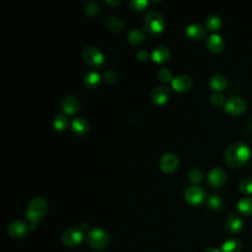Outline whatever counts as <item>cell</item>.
Listing matches in <instances>:
<instances>
[{
  "mask_svg": "<svg viewBox=\"0 0 252 252\" xmlns=\"http://www.w3.org/2000/svg\"><path fill=\"white\" fill-rule=\"evenodd\" d=\"M251 157V150L244 142H236L230 145L224 153V160L230 166H242Z\"/></svg>",
  "mask_w": 252,
  "mask_h": 252,
  "instance_id": "6da1fadb",
  "label": "cell"
},
{
  "mask_svg": "<svg viewBox=\"0 0 252 252\" xmlns=\"http://www.w3.org/2000/svg\"><path fill=\"white\" fill-rule=\"evenodd\" d=\"M47 212V203L41 197H35L32 199L27 207L26 216L30 222L36 223L40 220Z\"/></svg>",
  "mask_w": 252,
  "mask_h": 252,
  "instance_id": "7a4b0ae2",
  "label": "cell"
},
{
  "mask_svg": "<svg viewBox=\"0 0 252 252\" xmlns=\"http://www.w3.org/2000/svg\"><path fill=\"white\" fill-rule=\"evenodd\" d=\"M87 243L88 245L94 250H102L107 247L109 243L108 233L99 227L93 228L87 234Z\"/></svg>",
  "mask_w": 252,
  "mask_h": 252,
  "instance_id": "3957f363",
  "label": "cell"
},
{
  "mask_svg": "<svg viewBox=\"0 0 252 252\" xmlns=\"http://www.w3.org/2000/svg\"><path fill=\"white\" fill-rule=\"evenodd\" d=\"M145 31L150 33L157 34L162 32L164 29V22L163 18L158 11H152L147 14L145 18Z\"/></svg>",
  "mask_w": 252,
  "mask_h": 252,
  "instance_id": "277c9868",
  "label": "cell"
},
{
  "mask_svg": "<svg viewBox=\"0 0 252 252\" xmlns=\"http://www.w3.org/2000/svg\"><path fill=\"white\" fill-rule=\"evenodd\" d=\"M82 58L90 66H99L104 61L103 53L95 46H86L82 51Z\"/></svg>",
  "mask_w": 252,
  "mask_h": 252,
  "instance_id": "5b68a950",
  "label": "cell"
},
{
  "mask_svg": "<svg viewBox=\"0 0 252 252\" xmlns=\"http://www.w3.org/2000/svg\"><path fill=\"white\" fill-rule=\"evenodd\" d=\"M247 108V103L244 98L240 96H234L228 99L224 104V110L230 115H240L245 112Z\"/></svg>",
  "mask_w": 252,
  "mask_h": 252,
  "instance_id": "8992f818",
  "label": "cell"
},
{
  "mask_svg": "<svg viewBox=\"0 0 252 252\" xmlns=\"http://www.w3.org/2000/svg\"><path fill=\"white\" fill-rule=\"evenodd\" d=\"M83 239V232L77 227H69L67 228L62 236V243L67 247H73L78 245Z\"/></svg>",
  "mask_w": 252,
  "mask_h": 252,
  "instance_id": "52a82bcc",
  "label": "cell"
},
{
  "mask_svg": "<svg viewBox=\"0 0 252 252\" xmlns=\"http://www.w3.org/2000/svg\"><path fill=\"white\" fill-rule=\"evenodd\" d=\"M158 165L159 168L165 173L173 172L178 166V158L174 154L166 153L160 157Z\"/></svg>",
  "mask_w": 252,
  "mask_h": 252,
  "instance_id": "ba28073f",
  "label": "cell"
},
{
  "mask_svg": "<svg viewBox=\"0 0 252 252\" xmlns=\"http://www.w3.org/2000/svg\"><path fill=\"white\" fill-rule=\"evenodd\" d=\"M171 86L175 91L179 93H185L192 88L193 79L191 76L187 74H181L173 78L171 82Z\"/></svg>",
  "mask_w": 252,
  "mask_h": 252,
  "instance_id": "9c48e42d",
  "label": "cell"
},
{
  "mask_svg": "<svg viewBox=\"0 0 252 252\" xmlns=\"http://www.w3.org/2000/svg\"><path fill=\"white\" fill-rule=\"evenodd\" d=\"M169 90L168 88L164 87V86H158L156 87L152 93H151V100L158 105H161L167 102L168 97H169Z\"/></svg>",
  "mask_w": 252,
  "mask_h": 252,
  "instance_id": "30bf717a",
  "label": "cell"
},
{
  "mask_svg": "<svg viewBox=\"0 0 252 252\" xmlns=\"http://www.w3.org/2000/svg\"><path fill=\"white\" fill-rule=\"evenodd\" d=\"M204 191L201 187L191 186L185 191V199L191 205H199L204 200Z\"/></svg>",
  "mask_w": 252,
  "mask_h": 252,
  "instance_id": "8fae6325",
  "label": "cell"
},
{
  "mask_svg": "<svg viewBox=\"0 0 252 252\" xmlns=\"http://www.w3.org/2000/svg\"><path fill=\"white\" fill-rule=\"evenodd\" d=\"M226 179L225 172L220 167H214L210 170L208 174L209 183L214 187H220L224 184Z\"/></svg>",
  "mask_w": 252,
  "mask_h": 252,
  "instance_id": "7c38bea8",
  "label": "cell"
},
{
  "mask_svg": "<svg viewBox=\"0 0 252 252\" xmlns=\"http://www.w3.org/2000/svg\"><path fill=\"white\" fill-rule=\"evenodd\" d=\"M61 107L66 114H74L80 108V101L75 95L68 94L62 99Z\"/></svg>",
  "mask_w": 252,
  "mask_h": 252,
  "instance_id": "4fadbf2b",
  "label": "cell"
},
{
  "mask_svg": "<svg viewBox=\"0 0 252 252\" xmlns=\"http://www.w3.org/2000/svg\"><path fill=\"white\" fill-rule=\"evenodd\" d=\"M224 226L227 232L231 233V234H237L241 231L243 223H242V220L235 214H231L229 215L224 222Z\"/></svg>",
  "mask_w": 252,
  "mask_h": 252,
  "instance_id": "5bb4252c",
  "label": "cell"
},
{
  "mask_svg": "<svg viewBox=\"0 0 252 252\" xmlns=\"http://www.w3.org/2000/svg\"><path fill=\"white\" fill-rule=\"evenodd\" d=\"M206 45H207V48L212 53L217 54V53H220L222 51V49L224 47V42L220 35H219L217 33H213L208 37V39L206 41Z\"/></svg>",
  "mask_w": 252,
  "mask_h": 252,
  "instance_id": "9a60e30c",
  "label": "cell"
},
{
  "mask_svg": "<svg viewBox=\"0 0 252 252\" xmlns=\"http://www.w3.org/2000/svg\"><path fill=\"white\" fill-rule=\"evenodd\" d=\"M8 233L13 238H20L27 233L28 226L21 220H14L8 225Z\"/></svg>",
  "mask_w": 252,
  "mask_h": 252,
  "instance_id": "2e32d148",
  "label": "cell"
},
{
  "mask_svg": "<svg viewBox=\"0 0 252 252\" xmlns=\"http://www.w3.org/2000/svg\"><path fill=\"white\" fill-rule=\"evenodd\" d=\"M71 128H72V131L76 135L83 136L89 132L90 125H89V122L85 118L77 117V118L73 119V121L71 123Z\"/></svg>",
  "mask_w": 252,
  "mask_h": 252,
  "instance_id": "e0dca14e",
  "label": "cell"
},
{
  "mask_svg": "<svg viewBox=\"0 0 252 252\" xmlns=\"http://www.w3.org/2000/svg\"><path fill=\"white\" fill-rule=\"evenodd\" d=\"M170 57L169 49L164 45L157 46L152 52V59L156 63H164Z\"/></svg>",
  "mask_w": 252,
  "mask_h": 252,
  "instance_id": "ac0fdd59",
  "label": "cell"
},
{
  "mask_svg": "<svg viewBox=\"0 0 252 252\" xmlns=\"http://www.w3.org/2000/svg\"><path fill=\"white\" fill-rule=\"evenodd\" d=\"M205 29L196 23H192L186 27V34L195 40H199L205 36Z\"/></svg>",
  "mask_w": 252,
  "mask_h": 252,
  "instance_id": "d6986e66",
  "label": "cell"
},
{
  "mask_svg": "<svg viewBox=\"0 0 252 252\" xmlns=\"http://www.w3.org/2000/svg\"><path fill=\"white\" fill-rule=\"evenodd\" d=\"M227 86V80L224 76L220 74H216L210 79V87L216 92L222 91Z\"/></svg>",
  "mask_w": 252,
  "mask_h": 252,
  "instance_id": "ffe728a7",
  "label": "cell"
},
{
  "mask_svg": "<svg viewBox=\"0 0 252 252\" xmlns=\"http://www.w3.org/2000/svg\"><path fill=\"white\" fill-rule=\"evenodd\" d=\"M106 28L112 32H119L124 29V23L116 16H110L105 21Z\"/></svg>",
  "mask_w": 252,
  "mask_h": 252,
  "instance_id": "44dd1931",
  "label": "cell"
},
{
  "mask_svg": "<svg viewBox=\"0 0 252 252\" xmlns=\"http://www.w3.org/2000/svg\"><path fill=\"white\" fill-rule=\"evenodd\" d=\"M242 248L241 242L236 238H229L221 245V252H240Z\"/></svg>",
  "mask_w": 252,
  "mask_h": 252,
  "instance_id": "7402d4cb",
  "label": "cell"
},
{
  "mask_svg": "<svg viewBox=\"0 0 252 252\" xmlns=\"http://www.w3.org/2000/svg\"><path fill=\"white\" fill-rule=\"evenodd\" d=\"M127 40L133 45H139L145 40V34L138 29H133L127 33Z\"/></svg>",
  "mask_w": 252,
  "mask_h": 252,
  "instance_id": "603a6c76",
  "label": "cell"
},
{
  "mask_svg": "<svg viewBox=\"0 0 252 252\" xmlns=\"http://www.w3.org/2000/svg\"><path fill=\"white\" fill-rule=\"evenodd\" d=\"M237 210L246 216H252V197L241 198L237 203Z\"/></svg>",
  "mask_w": 252,
  "mask_h": 252,
  "instance_id": "cb8c5ba5",
  "label": "cell"
},
{
  "mask_svg": "<svg viewBox=\"0 0 252 252\" xmlns=\"http://www.w3.org/2000/svg\"><path fill=\"white\" fill-rule=\"evenodd\" d=\"M100 81V76L96 72H89L84 77V84L87 88H94L98 85Z\"/></svg>",
  "mask_w": 252,
  "mask_h": 252,
  "instance_id": "d4e9b609",
  "label": "cell"
},
{
  "mask_svg": "<svg viewBox=\"0 0 252 252\" xmlns=\"http://www.w3.org/2000/svg\"><path fill=\"white\" fill-rule=\"evenodd\" d=\"M205 26L210 31H217L221 26V19L218 15H210L206 18Z\"/></svg>",
  "mask_w": 252,
  "mask_h": 252,
  "instance_id": "484cf974",
  "label": "cell"
},
{
  "mask_svg": "<svg viewBox=\"0 0 252 252\" xmlns=\"http://www.w3.org/2000/svg\"><path fill=\"white\" fill-rule=\"evenodd\" d=\"M239 191L245 195H252V176H246L239 181Z\"/></svg>",
  "mask_w": 252,
  "mask_h": 252,
  "instance_id": "4316f807",
  "label": "cell"
},
{
  "mask_svg": "<svg viewBox=\"0 0 252 252\" xmlns=\"http://www.w3.org/2000/svg\"><path fill=\"white\" fill-rule=\"evenodd\" d=\"M68 125V119L65 115L63 114H58L56 115L53 120H52V126L55 130L57 131H62L64 130Z\"/></svg>",
  "mask_w": 252,
  "mask_h": 252,
  "instance_id": "83f0119b",
  "label": "cell"
},
{
  "mask_svg": "<svg viewBox=\"0 0 252 252\" xmlns=\"http://www.w3.org/2000/svg\"><path fill=\"white\" fill-rule=\"evenodd\" d=\"M207 204H208V207L213 210V211H217L219 209H220L221 205H222V200L220 196L218 195H211L209 198H208V201H207Z\"/></svg>",
  "mask_w": 252,
  "mask_h": 252,
  "instance_id": "f1b7e54d",
  "label": "cell"
},
{
  "mask_svg": "<svg viewBox=\"0 0 252 252\" xmlns=\"http://www.w3.org/2000/svg\"><path fill=\"white\" fill-rule=\"evenodd\" d=\"M157 77L160 82H163V83L172 82V80H173L172 73L167 68H161L160 70H158V72L157 73Z\"/></svg>",
  "mask_w": 252,
  "mask_h": 252,
  "instance_id": "f546056e",
  "label": "cell"
},
{
  "mask_svg": "<svg viewBox=\"0 0 252 252\" xmlns=\"http://www.w3.org/2000/svg\"><path fill=\"white\" fill-rule=\"evenodd\" d=\"M99 12V5L96 2H90L85 7V14L88 17H95Z\"/></svg>",
  "mask_w": 252,
  "mask_h": 252,
  "instance_id": "4dcf8cb0",
  "label": "cell"
},
{
  "mask_svg": "<svg viewBox=\"0 0 252 252\" xmlns=\"http://www.w3.org/2000/svg\"><path fill=\"white\" fill-rule=\"evenodd\" d=\"M203 178L202 171L199 169H192L188 172V179L192 183H199Z\"/></svg>",
  "mask_w": 252,
  "mask_h": 252,
  "instance_id": "1f68e13d",
  "label": "cell"
},
{
  "mask_svg": "<svg viewBox=\"0 0 252 252\" xmlns=\"http://www.w3.org/2000/svg\"><path fill=\"white\" fill-rule=\"evenodd\" d=\"M129 4L133 10L141 11V10H144L148 6L149 2L146 0H131Z\"/></svg>",
  "mask_w": 252,
  "mask_h": 252,
  "instance_id": "d6a6232c",
  "label": "cell"
},
{
  "mask_svg": "<svg viewBox=\"0 0 252 252\" xmlns=\"http://www.w3.org/2000/svg\"><path fill=\"white\" fill-rule=\"evenodd\" d=\"M118 79V75L115 71H112V70H109L107 71L104 75H103V81L107 84H113L117 81Z\"/></svg>",
  "mask_w": 252,
  "mask_h": 252,
  "instance_id": "836d02e7",
  "label": "cell"
},
{
  "mask_svg": "<svg viewBox=\"0 0 252 252\" xmlns=\"http://www.w3.org/2000/svg\"><path fill=\"white\" fill-rule=\"evenodd\" d=\"M210 100L213 104L220 106L224 102V97H223L222 94H220L219 93H215L210 96Z\"/></svg>",
  "mask_w": 252,
  "mask_h": 252,
  "instance_id": "e575fe53",
  "label": "cell"
},
{
  "mask_svg": "<svg viewBox=\"0 0 252 252\" xmlns=\"http://www.w3.org/2000/svg\"><path fill=\"white\" fill-rule=\"evenodd\" d=\"M149 57H150V54H149V52L148 51H146V50H139L138 52H137V54H136V58L139 60V61H141V62H145V61H147L148 59H149Z\"/></svg>",
  "mask_w": 252,
  "mask_h": 252,
  "instance_id": "d590c367",
  "label": "cell"
},
{
  "mask_svg": "<svg viewBox=\"0 0 252 252\" xmlns=\"http://www.w3.org/2000/svg\"><path fill=\"white\" fill-rule=\"evenodd\" d=\"M204 252H220V250L216 247H208Z\"/></svg>",
  "mask_w": 252,
  "mask_h": 252,
  "instance_id": "8d00e7d4",
  "label": "cell"
},
{
  "mask_svg": "<svg viewBox=\"0 0 252 252\" xmlns=\"http://www.w3.org/2000/svg\"><path fill=\"white\" fill-rule=\"evenodd\" d=\"M106 3L109 5H118L120 4V1H106Z\"/></svg>",
  "mask_w": 252,
  "mask_h": 252,
  "instance_id": "74e56055",
  "label": "cell"
}]
</instances>
